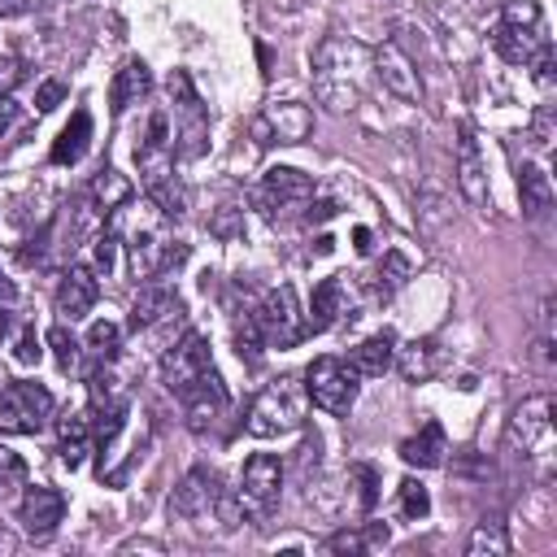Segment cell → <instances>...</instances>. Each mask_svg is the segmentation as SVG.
<instances>
[{"label": "cell", "instance_id": "e0dca14e", "mask_svg": "<svg viewBox=\"0 0 557 557\" xmlns=\"http://www.w3.org/2000/svg\"><path fill=\"white\" fill-rule=\"evenodd\" d=\"M65 518V496L57 487H26L17 505V522L30 540H52V531Z\"/></svg>", "mask_w": 557, "mask_h": 557}, {"label": "cell", "instance_id": "f546056e", "mask_svg": "<svg viewBox=\"0 0 557 557\" xmlns=\"http://www.w3.org/2000/svg\"><path fill=\"white\" fill-rule=\"evenodd\" d=\"M96 440H91V418L87 413H65L61 418V461L74 470V466H83V457H87V448H91Z\"/></svg>", "mask_w": 557, "mask_h": 557}, {"label": "cell", "instance_id": "8992f818", "mask_svg": "<svg viewBox=\"0 0 557 557\" xmlns=\"http://www.w3.org/2000/svg\"><path fill=\"white\" fill-rule=\"evenodd\" d=\"M126 326H131L135 335L152 339L157 352H165V348L187 331V326H183V300H178V292H170L161 278H148V283L139 287V296H135V305H131Z\"/></svg>", "mask_w": 557, "mask_h": 557}, {"label": "cell", "instance_id": "c3c4849f", "mask_svg": "<svg viewBox=\"0 0 557 557\" xmlns=\"http://www.w3.org/2000/svg\"><path fill=\"white\" fill-rule=\"evenodd\" d=\"M352 239H357V252H370V231H366V226H357Z\"/></svg>", "mask_w": 557, "mask_h": 557}, {"label": "cell", "instance_id": "ee69618b", "mask_svg": "<svg viewBox=\"0 0 557 557\" xmlns=\"http://www.w3.org/2000/svg\"><path fill=\"white\" fill-rule=\"evenodd\" d=\"M531 135H535V144H540V148H548V139H553V109H548V104L535 113V126H531Z\"/></svg>", "mask_w": 557, "mask_h": 557}, {"label": "cell", "instance_id": "f6af8a7d", "mask_svg": "<svg viewBox=\"0 0 557 557\" xmlns=\"http://www.w3.org/2000/svg\"><path fill=\"white\" fill-rule=\"evenodd\" d=\"M22 117V109H17V100L13 96H0V139L9 135V126Z\"/></svg>", "mask_w": 557, "mask_h": 557}, {"label": "cell", "instance_id": "30bf717a", "mask_svg": "<svg viewBox=\"0 0 557 557\" xmlns=\"http://www.w3.org/2000/svg\"><path fill=\"white\" fill-rule=\"evenodd\" d=\"M52 392L39 383H4L0 387V431L9 435H39L52 422Z\"/></svg>", "mask_w": 557, "mask_h": 557}, {"label": "cell", "instance_id": "f35d334b", "mask_svg": "<svg viewBox=\"0 0 557 557\" xmlns=\"http://www.w3.org/2000/svg\"><path fill=\"white\" fill-rule=\"evenodd\" d=\"M91 244H96V248H91V270H96V278H100V274H113V270H117V252H122L117 235L104 226V235H96Z\"/></svg>", "mask_w": 557, "mask_h": 557}, {"label": "cell", "instance_id": "ba28073f", "mask_svg": "<svg viewBox=\"0 0 557 557\" xmlns=\"http://www.w3.org/2000/svg\"><path fill=\"white\" fill-rule=\"evenodd\" d=\"M361 61H366V52L352 39H326L318 48V96L331 109H352Z\"/></svg>", "mask_w": 557, "mask_h": 557}, {"label": "cell", "instance_id": "4dcf8cb0", "mask_svg": "<svg viewBox=\"0 0 557 557\" xmlns=\"http://www.w3.org/2000/svg\"><path fill=\"white\" fill-rule=\"evenodd\" d=\"M405 283H409V257L383 252V261H379L374 274H370V296H374V300H392Z\"/></svg>", "mask_w": 557, "mask_h": 557}, {"label": "cell", "instance_id": "f1b7e54d", "mask_svg": "<svg viewBox=\"0 0 557 557\" xmlns=\"http://www.w3.org/2000/svg\"><path fill=\"white\" fill-rule=\"evenodd\" d=\"M87 196H91V205H96L100 213H113L117 205H126V200L135 196V187H131L126 174H117L113 165H104V170L91 178V191H87Z\"/></svg>", "mask_w": 557, "mask_h": 557}, {"label": "cell", "instance_id": "1f68e13d", "mask_svg": "<svg viewBox=\"0 0 557 557\" xmlns=\"http://www.w3.org/2000/svg\"><path fill=\"white\" fill-rule=\"evenodd\" d=\"M0 348H9V361H13V366H39V352H44L35 326H30V322H17V318H13L9 335L0 339Z\"/></svg>", "mask_w": 557, "mask_h": 557}, {"label": "cell", "instance_id": "ffe728a7", "mask_svg": "<svg viewBox=\"0 0 557 557\" xmlns=\"http://www.w3.org/2000/svg\"><path fill=\"white\" fill-rule=\"evenodd\" d=\"M344 361L352 366L357 379H383L392 370V361H396V335L392 331H379V335L361 339Z\"/></svg>", "mask_w": 557, "mask_h": 557}, {"label": "cell", "instance_id": "d4e9b609", "mask_svg": "<svg viewBox=\"0 0 557 557\" xmlns=\"http://www.w3.org/2000/svg\"><path fill=\"white\" fill-rule=\"evenodd\" d=\"M91 144V113L87 109H74V117L61 126L57 144H52V165H78L83 152Z\"/></svg>", "mask_w": 557, "mask_h": 557}, {"label": "cell", "instance_id": "3957f363", "mask_svg": "<svg viewBox=\"0 0 557 557\" xmlns=\"http://www.w3.org/2000/svg\"><path fill=\"white\" fill-rule=\"evenodd\" d=\"M278 492H283V461L274 453H252L239 470V483L231 492H222L218 513H222L226 527L265 522L278 505Z\"/></svg>", "mask_w": 557, "mask_h": 557}, {"label": "cell", "instance_id": "2e32d148", "mask_svg": "<svg viewBox=\"0 0 557 557\" xmlns=\"http://www.w3.org/2000/svg\"><path fill=\"white\" fill-rule=\"evenodd\" d=\"M174 400L183 405V418H187L191 431H213V426L222 422L226 405H231V400H226V387H222V379H218V370L205 374L200 383H191L187 392H178Z\"/></svg>", "mask_w": 557, "mask_h": 557}, {"label": "cell", "instance_id": "b9f144b4", "mask_svg": "<svg viewBox=\"0 0 557 557\" xmlns=\"http://www.w3.org/2000/svg\"><path fill=\"white\" fill-rule=\"evenodd\" d=\"M26 78V65H22V57H13V52H4L0 57V96H13V87Z\"/></svg>", "mask_w": 557, "mask_h": 557}, {"label": "cell", "instance_id": "7a4b0ae2", "mask_svg": "<svg viewBox=\"0 0 557 557\" xmlns=\"http://www.w3.org/2000/svg\"><path fill=\"white\" fill-rule=\"evenodd\" d=\"M505 453L522 470H531L540 483L553 479V470H557V426H553V396L548 392H535L513 409V418L505 426Z\"/></svg>", "mask_w": 557, "mask_h": 557}, {"label": "cell", "instance_id": "7bdbcfd3", "mask_svg": "<svg viewBox=\"0 0 557 557\" xmlns=\"http://www.w3.org/2000/svg\"><path fill=\"white\" fill-rule=\"evenodd\" d=\"M535 83H540V91H548L553 87V65H557V57H553V44H544L540 52H535Z\"/></svg>", "mask_w": 557, "mask_h": 557}, {"label": "cell", "instance_id": "ac0fdd59", "mask_svg": "<svg viewBox=\"0 0 557 557\" xmlns=\"http://www.w3.org/2000/svg\"><path fill=\"white\" fill-rule=\"evenodd\" d=\"M96 296H100L96 270H91V265H70V270L61 274V283H57L52 305H57V313H61L65 322H83V318L91 313Z\"/></svg>", "mask_w": 557, "mask_h": 557}, {"label": "cell", "instance_id": "74e56055", "mask_svg": "<svg viewBox=\"0 0 557 557\" xmlns=\"http://www.w3.org/2000/svg\"><path fill=\"white\" fill-rule=\"evenodd\" d=\"M431 513V492L418 483V479H405L400 483V518L405 522H418V518H426Z\"/></svg>", "mask_w": 557, "mask_h": 557}, {"label": "cell", "instance_id": "d6986e66", "mask_svg": "<svg viewBox=\"0 0 557 557\" xmlns=\"http://www.w3.org/2000/svg\"><path fill=\"white\" fill-rule=\"evenodd\" d=\"M457 187L474 209H487V170H483L479 139L466 122L457 126Z\"/></svg>", "mask_w": 557, "mask_h": 557}, {"label": "cell", "instance_id": "5bb4252c", "mask_svg": "<svg viewBox=\"0 0 557 557\" xmlns=\"http://www.w3.org/2000/svg\"><path fill=\"white\" fill-rule=\"evenodd\" d=\"M218 500H222V487H218V474L196 466L178 479L174 496H170V513L183 518V522H200L209 513H218Z\"/></svg>", "mask_w": 557, "mask_h": 557}, {"label": "cell", "instance_id": "603a6c76", "mask_svg": "<svg viewBox=\"0 0 557 557\" xmlns=\"http://www.w3.org/2000/svg\"><path fill=\"white\" fill-rule=\"evenodd\" d=\"M339 318H344V283H339V274H335V278H322V283L313 287V300H309V313H305V331L322 335V331H331Z\"/></svg>", "mask_w": 557, "mask_h": 557}, {"label": "cell", "instance_id": "9a60e30c", "mask_svg": "<svg viewBox=\"0 0 557 557\" xmlns=\"http://www.w3.org/2000/svg\"><path fill=\"white\" fill-rule=\"evenodd\" d=\"M252 131L261 135L257 144H300V139H309V131H313V113H309V104H300V100H278V104H270V109L257 117Z\"/></svg>", "mask_w": 557, "mask_h": 557}, {"label": "cell", "instance_id": "8d00e7d4", "mask_svg": "<svg viewBox=\"0 0 557 557\" xmlns=\"http://www.w3.org/2000/svg\"><path fill=\"white\" fill-rule=\"evenodd\" d=\"M48 348H52V357H57V366L61 370H78V357H83V344L65 331V322L61 326H52L48 331Z\"/></svg>", "mask_w": 557, "mask_h": 557}, {"label": "cell", "instance_id": "7402d4cb", "mask_svg": "<svg viewBox=\"0 0 557 557\" xmlns=\"http://www.w3.org/2000/svg\"><path fill=\"white\" fill-rule=\"evenodd\" d=\"M518 200H522V213L531 222H544L553 213V178L544 174V165L522 161V170H518Z\"/></svg>", "mask_w": 557, "mask_h": 557}, {"label": "cell", "instance_id": "e575fe53", "mask_svg": "<svg viewBox=\"0 0 557 557\" xmlns=\"http://www.w3.org/2000/svg\"><path fill=\"white\" fill-rule=\"evenodd\" d=\"M387 527H370V531H335L326 535V553H361L366 544H383Z\"/></svg>", "mask_w": 557, "mask_h": 557}, {"label": "cell", "instance_id": "7c38bea8", "mask_svg": "<svg viewBox=\"0 0 557 557\" xmlns=\"http://www.w3.org/2000/svg\"><path fill=\"white\" fill-rule=\"evenodd\" d=\"M305 392H309V405L344 418L357 400V374L344 357H318L309 370H305Z\"/></svg>", "mask_w": 557, "mask_h": 557}, {"label": "cell", "instance_id": "52a82bcc", "mask_svg": "<svg viewBox=\"0 0 557 557\" xmlns=\"http://www.w3.org/2000/svg\"><path fill=\"white\" fill-rule=\"evenodd\" d=\"M548 44L544 35V13L535 0H509L496 30H492V48L500 52V61L509 65H531L535 52Z\"/></svg>", "mask_w": 557, "mask_h": 557}, {"label": "cell", "instance_id": "5b68a950", "mask_svg": "<svg viewBox=\"0 0 557 557\" xmlns=\"http://www.w3.org/2000/svg\"><path fill=\"white\" fill-rule=\"evenodd\" d=\"M309 418V392H305V374H278L270 379L257 400L248 405V435L257 440H278V435H292L300 431Z\"/></svg>", "mask_w": 557, "mask_h": 557}, {"label": "cell", "instance_id": "cb8c5ba5", "mask_svg": "<svg viewBox=\"0 0 557 557\" xmlns=\"http://www.w3.org/2000/svg\"><path fill=\"white\" fill-rule=\"evenodd\" d=\"M444 453H448V444H444V426L440 422H426L418 435L400 440V461L405 466H418V470L444 466Z\"/></svg>", "mask_w": 557, "mask_h": 557}, {"label": "cell", "instance_id": "4fadbf2b", "mask_svg": "<svg viewBox=\"0 0 557 557\" xmlns=\"http://www.w3.org/2000/svg\"><path fill=\"white\" fill-rule=\"evenodd\" d=\"M257 326L265 335V348H296L309 331H305V313L296 305V292L287 283L270 287L257 305Z\"/></svg>", "mask_w": 557, "mask_h": 557}, {"label": "cell", "instance_id": "d6a6232c", "mask_svg": "<svg viewBox=\"0 0 557 557\" xmlns=\"http://www.w3.org/2000/svg\"><path fill=\"white\" fill-rule=\"evenodd\" d=\"M235 348H239V357H244L248 366L261 361L265 335H261V326H257V309H239V313H235Z\"/></svg>", "mask_w": 557, "mask_h": 557}, {"label": "cell", "instance_id": "277c9868", "mask_svg": "<svg viewBox=\"0 0 557 557\" xmlns=\"http://www.w3.org/2000/svg\"><path fill=\"white\" fill-rule=\"evenodd\" d=\"M135 165L144 178V191L152 205H161L165 218H178L187 209V191L174 183V135H170V113L157 109L148 122V135L135 148Z\"/></svg>", "mask_w": 557, "mask_h": 557}, {"label": "cell", "instance_id": "d590c367", "mask_svg": "<svg viewBox=\"0 0 557 557\" xmlns=\"http://www.w3.org/2000/svg\"><path fill=\"white\" fill-rule=\"evenodd\" d=\"M17 487H26V461L0 444V500H13Z\"/></svg>", "mask_w": 557, "mask_h": 557}, {"label": "cell", "instance_id": "60d3db41", "mask_svg": "<svg viewBox=\"0 0 557 557\" xmlns=\"http://www.w3.org/2000/svg\"><path fill=\"white\" fill-rule=\"evenodd\" d=\"M352 479L361 483V509L370 513L379 505V474H374V466H352Z\"/></svg>", "mask_w": 557, "mask_h": 557}, {"label": "cell", "instance_id": "4316f807", "mask_svg": "<svg viewBox=\"0 0 557 557\" xmlns=\"http://www.w3.org/2000/svg\"><path fill=\"white\" fill-rule=\"evenodd\" d=\"M466 553L470 557H505L509 553V527H505V518L500 513L479 518L474 531H470V540H466Z\"/></svg>", "mask_w": 557, "mask_h": 557}, {"label": "cell", "instance_id": "8fae6325", "mask_svg": "<svg viewBox=\"0 0 557 557\" xmlns=\"http://www.w3.org/2000/svg\"><path fill=\"white\" fill-rule=\"evenodd\" d=\"M313 200V178L292 170V165H270L252 191V205L270 218V222H283L287 213H300L305 205Z\"/></svg>", "mask_w": 557, "mask_h": 557}, {"label": "cell", "instance_id": "44dd1931", "mask_svg": "<svg viewBox=\"0 0 557 557\" xmlns=\"http://www.w3.org/2000/svg\"><path fill=\"white\" fill-rule=\"evenodd\" d=\"M148 91H152V70H148L139 57H131V61H122V70H117L113 83H109V104H113V113H126V109L139 104Z\"/></svg>", "mask_w": 557, "mask_h": 557}, {"label": "cell", "instance_id": "83f0119b", "mask_svg": "<svg viewBox=\"0 0 557 557\" xmlns=\"http://www.w3.org/2000/svg\"><path fill=\"white\" fill-rule=\"evenodd\" d=\"M379 74H383V83H387L396 96H405V100H413V96H418V74H413L409 57H405L396 44L379 48Z\"/></svg>", "mask_w": 557, "mask_h": 557}, {"label": "cell", "instance_id": "6da1fadb", "mask_svg": "<svg viewBox=\"0 0 557 557\" xmlns=\"http://www.w3.org/2000/svg\"><path fill=\"white\" fill-rule=\"evenodd\" d=\"M109 231L117 235V244H122V252H126V270H131L139 283L161 278V261H165V252H170V244H174L170 218L161 213V205L131 196L126 205L113 209Z\"/></svg>", "mask_w": 557, "mask_h": 557}, {"label": "cell", "instance_id": "484cf974", "mask_svg": "<svg viewBox=\"0 0 557 557\" xmlns=\"http://www.w3.org/2000/svg\"><path fill=\"white\" fill-rule=\"evenodd\" d=\"M392 366H400V374H405L409 383H426L431 374H440L444 352H440V344H435V339H413V344H405V348L396 352V361H392Z\"/></svg>", "mask_w": 557, "mask_h": 557}, {"label": "cell", "instance_id": "9c48e42d", "mask_svg": "<svg viewBox=\"0 0 557 557\" xmlns=\"http://www.w3.org/2000/svg\"><path fill=\"white\" fill-rule=\"evenodd\" d=\"M165 91H170V113H174V157H183V161H196L200 152H205V139H209V113H205V104H200V96H196V87H191V74L187 70H174L170 74V83H165Z\"/></svg>", "mask_w": 557, "mask_h": 557}, {"label": "cell", "instance_id": "836d02e7", "mask_svg": "<svg viewBox=\"0 0 557 557\" xmlns=\"http://www.w3.org/2000/svg\"><path fill=\"white\" fill-rule=\"evenodd\" d=\"M96 361H113L117 357V348H122V326L117 322H91V331H87V344H83Z\"/></svg>", "mask_w": 557, "mask_h": 557}, {"label": "cell", "instance_id": "bcb514c9", "mask_svg": "<svg viewBox=\"0 0 557 557\" xmlns=\"http://www.w3.org/2000/svg\"><path fill=\"white\" fill-rule=\"evenodd\" d=\"M39 0H0V17H22V13H30Z\"/></svg>", "mask_w": 557, "mask_h": 557}, {"label": "cell", "instance_id": "ab89813d", "mask_svg": "<svg viewBox=\"0 0 557 557\" xmlns=\"http://www.w3.org/2000/svg\"><path fill=\"white\" fill-rule=\"evenodd\" d=\"M61 100H65V83H61V78H44V83L35 87V109H39V113H52Z\"/></svg>", "mask_w": 557, "mask_h": 557}, {"label": "cell", "instance_id": "7dc6e473", "mask_svg": "<svg viewBox=\"0 0 557 557\" xmlns=\"http://www.w3.org/2000/svg\"><path fill=\"white\" fill-rule=\"evenodd\" d=\"M13 292H17V287H13V283L4 278V270H0V305H9V300H13Z\"/></svg>", "mask_w": 557, "mask_h": 557}]
</instances>
